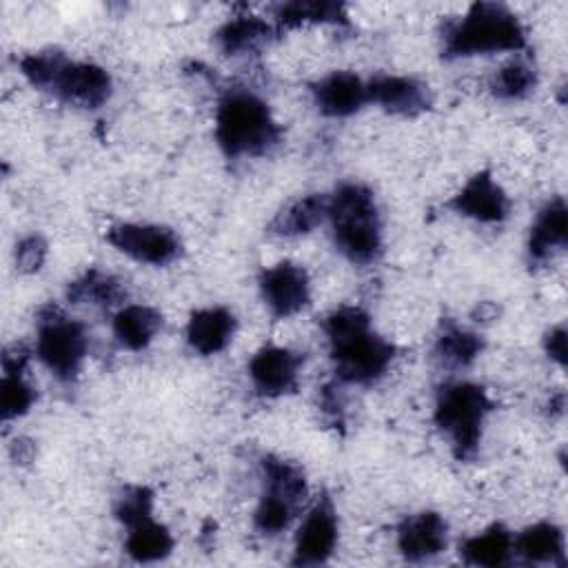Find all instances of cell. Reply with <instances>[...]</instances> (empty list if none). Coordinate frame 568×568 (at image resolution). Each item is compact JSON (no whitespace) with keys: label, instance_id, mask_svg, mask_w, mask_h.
<instances>
[{"label":"cell","instance_id":"13","mask_svg":"<svg viewBox=\"0 0 568 568\" xmlns=\"http://www.w3.org/2000/svg\"><path fill=\"white\" fill-rule=\"evenodd\" d=\"M366 91L368 102L393 115H419L430 109V91L415 78L379 73L366 82Z\"/></svg>","mask_w":568,"mask_h":568},{"label":"cell","instance_id":"11","mask_svg":"<svg viewBox=\"0 0 568 568\" xmlns=\"http://www.w3.org/2000/svg\"><path fill=\"white\" fill-rule=\"evenodd\" d=\"M304 355L286 346H262L248 362V377L262 397H282L295 393Z\"/></svg>","mask_w":568,"mask_h":568},{"label":"cell","instance_id":"7","mask_svg":"<svg viewBox=\"0 0 568 568\" xmlns=\"http://www.w3.org/2000/svg\"><path fill=\"white\" fill-rule=\"evenodd\" d=\"M89 337L84 326L55 304H44L36 317V355L60 379L73 382L84 364Z\"/></svg>","mask_w":568,"mask_h":568},{"label":"cell","instance_id":"20","mask_svg":"<svg viewBox=\"0 0 568 568\" xmlns=\"http://www.w3.org/2000/svg\"><path fill=\"white\" fill-rule=\"evenodd\" d=\"M124 550L138 564L160 561L171 555L173 550V535L171 530L153 519V513H146L126 526Z\"/></svg>","mask_w":568,"mask_h":568},{"label":"cell","instance_id":"21","mask_svg":"<svg viewBox=\"0 0 568 568\" xmlns=\"http://www.w3.org/2000/svg\"><path fill=\"white\" fill-rule=\"evenodd\" d=\"M326 217H328V195L311 193L284 206L268 224V233L275 237H300L311 233Z\"/></svg>","mask_w":568,"mask_h":568},{"label":"cell","instance_id":"8","mask_svg":"<svg viewBox=\"0 0 568 568\" xmlns=\"http://www.w3.org/2000/svg\"><path fill=\"white\" fill-rule=\"evenodd\" d=\"M106 242L131 260L151 266H166L182 255L175 231L160 224H115L106 231Z\"/></svg>","mask_w":568,"mask_h":568},{"label":"cell","instance_id":"32","mask_svg":"<svg viewBox=\"0 0 568 568\" xmlns=\"http://www.w3.org/2000/svg\"><path fill=\"white\" fill-rule=\"evenodd\" d=\"M566 344H568V337H566V326L564 324L552 326L544 335V351L559 366H566Z\"/></svg>","mask_w":568,"mask_h":568},{"label":"cell","instance_id":"6","mask_svg":"<svg viewBox=\"0 0 568 568\" xmlns=\"http://www.w3.org/2000/svg\"><path fill=\"white\" fill-rule=\"evenodd\" d=\"M493 408V399L479 384L446 382L437 388L433 419L446 435L457 462H470L477 455L484 422Z\"/></svg>","mask_w":568,"mask_h":568},{"label":"cell","instance_id":"4","mask_svg":"<svg viewBox=\"0 0 568 568\" xmlns=\"http://www.w3.org/2000/svg\"><path fill=\"white\" fill-rule=\"evenodd\" d=\"M521 49H526V29L499 2H475L462 18L446 22L442 31V58L446 60Z\"/></svg>","mask_w":568,"mask_h":568},{"label":"cell","instance_id":"30","mask_svg":"<svg viewBox=\"0 0 568 568\" xmlns=\"http://www.w3.org/2000/svg\"><path fill=\"white\" fill-rule=\"evenodd\" d=\"M297 510H300V506L284 497L262 493V499L253 515V528L264 537H275L291 526Z\"/></svg>","mask_w":568,"mask_h":568},{"label":"cell","instance_id":"10","mask_svg":"<svg viewBox=\"0 0 568 568\" xmlns=\"http://www.w3.org/2000/svg\"><path fill=\"white\" fill-rule=\"evenodd\" d=\"M337 546V513L328 493H322L306 513L293 548V566L326 564Z\"/></svg>","mask_w":568,"mask_h":568},{"label":"cell","instance_id":"14","mask_svg":"<svg viewBox=\"0 0 568 568\" xmlns=\"http://www.w3.org/2000/svg\"><path fill=\"white\" fill-rule=\"evenodd\" d=\"M446 535L444 517L435 510H422L397 526V548L406 561H428L446 548Z\"/></svg>","mask_w":568,"mask_h":568},{"label":"cell","instance_id":"5","mask_svg":"<svg viewBox=\"0 0 568 568\" xmlns=\"http://www.w3.org/2000/svg\"><path fill=\"white\" fill-rule=\"evenodd\" d=\"M335 248L353 264H373L382 255V217L375 193L357 182H344L328 195V217Z\"/></svg>","mask_w":568,"mask_h":568},{"label":"cell","instance_id":"16","mask_svg":"<svg viewBox=\"0 0 568 568\" xmlns=\"http://www.w3.org/2000/svg\"><path fill=\"white\" fill-rule=\"evenodd\" d=\"M568 244V209L564 197H552L537 213L528 235V264L541 266Z\"/></svg>","mask_w":568,"mask_h":568},{"label":"cell","instance_id":"25","mask_svg":"<svg viewBox=\"0 0 568 568\" xmlns=\"http://www.w3.org/2000/svg\"><path fill=\"white\" fill-rule=\"evenodd\" d=\"M484 351V337L462 328L453 322H444L433 346V357L444 368H468Z\"/></svg>","mask_w":568,"mask_h":568},{"label":"cell","instance_id":"23","mask_svg":"<svg viewBox=\"0 0 568 568\" xmlns=\"http://www.w3.org/2000/svg\"><path fill=\"white\" fill-rule=\"evenodd\" d=\"M111 326L122 348L142 351L153 342V337L162 328V313L146 304H129L113 315Z\"/></svg>","mask_w":568,"mask_h":568},{"label":"cell","instance_id":"9","mask_svg":"<svg viewBox=\"0 0 568 568\" xmlns=\"http://www.w3.org/2000/svg\"><path fill=\"white\" fill-rule=\"evenodd\" d=\"M257 284L262 300L275 320L293 317L311 302V280L306 268L288 260L264 268Z\"/></svg>","mask_w":568,"mask_h":568},{"label":"cell","instance_id":"17","mask_svg":"<svg viewBox=\"0 0 568 568\" xmlns=\"http://www.w3.org/2000/svg\"><path fill=\"white\" fill-rule=\"evenodd\" d=\"M29 351L24 346L7 348L2 355V382H0V413L2 419H16L29 413L36 402V390L24 377Z\"/></svg>","mask_w":568,"mask_h":568},{"label":"cell","instance_id":"24","mask_svg":"<svg viewBox=\"0 0 568 568\" xmlns=\"http://www.w3.org/2000/svg\"><path fill=\"white\" fill-rule=\"evenodd\" d=\"M275 16V29H295L300 24L313 22V24H337L348 27V11L344 2L335 0H293L282 2L273 9Z\"/></svg>","mask_w":568,"mask_h":568},{"label":"cell","instance_id":"31","mask_svg":"<svg viewBox=\"0 0 568 568\" xmlns=\"http://www.w3.org/2000/svg\"><path fill=\"white\" fill-rule=\"evenodd\" d=\"M47 257V242L42 235H27L16 244V266L20 273H36Z\"/></svg>","mask_w":568,"mask_h":568},{"label":"cell","instance_id":"34","mask_svg":"<svg viewBox=\"0 0 568 568\" xmlns=\"http://www.w3.org/2000/svg\"><path fill=\"white\" fill-rule=\"evenodd\" d=\"M497 315V306L495 304H490V302H481L477 308H475V313H473V317H479V320H493ZM477 320V322H479Z\"/></svg>","mask_w":568,"mask_h":568},{"label":"cell","instance_id":"15","mask_svg":"<svg viewBox=\"0 0 568 568\" xmlns=\"http://www.w3.org/2000/svg\"><path fill=\"white\" fill-rule=\"evenodd\" d=\"M313 102L326 118H348L368 102L366 82L351 71H333L311 84Z\"/></svg>","mask_w":568,"mask_h":568},{"label":"cell","instance_id":"18","mask_svg":"<svg viewBox=\"0 0 568 568\" xmlns=\"http://www.w3.org/2000/svg\"><path fill=\"white\" fill-rule=\"evenodd\" d=\"M235 326V315L224 306L193 311L186 322V344L200 355H215L231 344Z\"/></svg>","mask_w":568,"mask_h":568},{"label":"cell","instance_id":"2","mask_svg":"<svg viewBox=\"0 0 568 568\" xmlns=\"http://www.w3.org/2000/svg\"><path fill=\"white\" fill-rule=\"evenodd\" d=\"M24 80L55 100L80 106L100 109L113 91L111 75L95 62L71 60L60 49H42L20 58L18 62Z\"/></svg>","mask_w":568,"mask_h":568},{"label":"cell","instance_id":"12","mask_svg":"<svg viewBox=\"0 0 568 568\" xmlns=\"http://www.w3.org/2000/svg\"><path fill=\"white\" fill-rule=\"evenodd\" d=\"M448 206L464 217L484 222V224H499L508 217L510 200L506 191L495 182L493 173L479 171L450 197Z\"/></svg>","mask_w":568,"mask_h":568},{"label":"cell","instance_id":"27","mask_svg":"<svg viewBox=\"0 0 568 568\" xmlns=\"http://www.w3.org/2000/svg\"><path fill=\"white\" fill-rule=\"evenodd\" d=\"M513 555V535L504 524H490L484 532L468 537L459 546V557L468 566H504Z\"/></svg>","mask_w":568,"mask_h":568},{"label":"cell","instance_id":"26","mask_svg":"<svg viewBox=\"0 0 568 568\" xmlns=\"http://www.w3.org/2000/svg\"><path fill=\"white\" fill-rule=\"evenodd\" d=\"M126 297V286L120 277L104 273L100 268H87L80 277L67 284V300L71 304H91L100 308H111Z\"/></svg>","mask_w":568,"mask_h":568},{"label":"cell","instance_id":"33","mask_svg":"<svg viewBox=\"0 0 568 568\" xmlns=\"http://www.w3.org/2000/svg\"><path fill=\"white\" fill-rule=\"evenodd\" d=\"M11 453H13V459H18L20 464H24V462H29V459H31V455H33V446H31L29 442H24V439H16V444H13Z\"/></svg>","mask_w":568,"mask_h":568},{"label":"cell","instance_id":"28","mask_svg":"<svg viewBox=\"0 0 568 568\" xmlns=\"http://www.w3.org/2000/svg\"><path fill=\"white\" fill-rule=\"evenodd\" d=\"M262 475H264V493L284 497L297 506L304 504L306 497V479L300 466L280 459L275 455L262 457Z\"/></svg>","mask_w":568,"mask_h":568},{"label":"cell","instance_id":"29","mask_svg":"<svg viewBox=\"0 0 568 568\" xmlns=\"http://www.w3.org/2000/svg\"><path fill=\"white\" fill-rule=\"evenodd\" d=\"M535 87H537V71L524 58H515L506 62L490 78V93L499 100H521L530 95Z\"/></svg>","mask_w":568,"mask_h":568},{"label":"cell","instance_id":"19","mask_svg":"<svg viewBox=\"0 0 568 568\" xmlns=\"http://www.w3.org/2000/svg\"><path fill=\"white\" fill-rule=\"evenodd\" d=\"M277 29L253 13H242L226 20L215 31V44L224 55H248L257 53L273 40Z\"/></svg>","mask_w":568,"mask_h":568},{"label":"cell","instance_id":"1","mask_svg":"<svg viewBox=\"0 0 568 568\" xmlns=\"http://www.w3.org/2000/svg\"><path fill=\"white\" fill-rule=\"evenodd\" d=\"M335 377L342 384L371 386L382 379L395 357V346L377 335L371 315L359 306H339L322 320Z\"/></svg>","mask_w":568,"mask_h":568},{"label":"cell","instance_id":"3","mask_svg":"<svg viewBox=\"0 0 568 568\" xmlns=\"http://www.w3.org/2000/svg\"><path fill=\"white\" fill-rule=\"evenodd\" d=\"M215 140L229 160L260 158L282 140L268 104L244 87L226 89L215 109Z\"/></svg>","mask_w":568,"mask_h":568},{"label":"cell","instance_id":"22","mask_svg":"<svg viewBox=\"0 0 568 568\" xmlns=\"http://www.w3.org/2000/svg\"><path fill=\"white\" fill-rule=\"evenodd\" d=\"M513 550L528 564H566L564 530L550 521H539L524 528L513 541Z\"/></svg>","mask_w":568,"mask_h":568}]
</instances>
